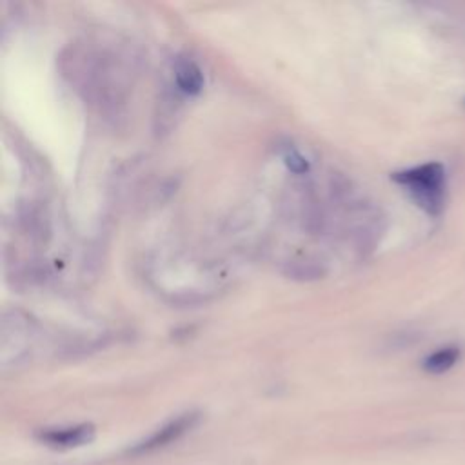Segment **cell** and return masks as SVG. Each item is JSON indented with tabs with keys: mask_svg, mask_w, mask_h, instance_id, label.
Returning a JSON list of instances; mask_svg holds the SVG:
<instances>
[{
	"mask_svg": "<svg viewBox=\"0 0 465 465\" xmlns=\"http://www.w3.org/2000/svg\"><path fill=\"white\" fill-rule=\"evenodd\" d=\"M94 438V429L89 423L74 425V427H64V429H49L40 434V440L51 447L69 449V447H80L89 443Z\"/></svg>",
	"mask_w": 465,
	"mask_h": 465,
	"instance_id": "3957f363",
	"label": "cell"
},
{
	"mask_svg": "<svg viewBox=\"0 0 465 465\" xmlns=\"http://www.w3.org/2000/svg\"><path fill=\"white\" fill-rule=\"evenodd\" d=\"M174 82L185 94H198L203 87V73L193 60H180L174 67Z\"/></svg>",
	"mask_w": 465,
	"mask_h": 465,
	"instance_id": "277c9868",
	"label": "cell"
},
{
	"mask_svg": "<svg viewBox=\"0 0 465 465\" xmlns=\"http://www.w3.org/2000/svg\"><path fill=\"white\" fill-rule=\"evenodd\" d=\"M283 162H285V165H287L292 173H296V174H302V173H305V171L309 169L307 160H305L296 149H289V151L283 154Z\"/></svg>",
	"mask_w": 465,
	"mask_h": 465,
	"instance_id": "8992f818",
	"label": "cell"
},
{
	"mask_svg": "<svg viewBox=\"0 0 465 465\" xmlns=\"http://www.w3.org/2000/svg\"><path fill=\"white\" fill-rule=\"evenodd\" d=\"M463 102H465V100H463Z\"/></svg>",
	"mask_w": 465,
	"mask_h": 465,
	"instance_id": "52a82bcc",
	"label": "cell"
},
{
	"mask_svg": "<svg viewBox=\"0 0 465 465\" xmlns=\"http://www.w3.org/2000/svg\"><path fill=\"white\" fill-rule=\"evenodd\" d=\"M196 421H198V412H183L182 416L167 421L156 432H153L149 438L142 440L133 449H129V454H143V452H151L154 449L165 447L171 441L178 440L187 430H191L196 425Z\"/></svg>",
	"mask_w": 465,
	"mask_h": 465,
	"instance_id": "7a4b0ae2",
	"label": "cell"
},
{
	"mask_svg": "<svg viewBox=\"0 0 465 465\" xmlns=\"http://www.w3.org/2000/svg\"><path fill=\"white\" fill-rule=\"evenodd\" d=\"M461 358V349L458 345H445L425 356L423 369L430 374H443L452 369Z\"/></svg>",
	"mask_w": 465,
	"mask_h": 465,
	"instance_id": "5b68a950",
	"label": "cell"
},
{
	"mask_svg": "<svg viewBox=\"0 0 465 465\" xmlns=\"http://www.w3.org/2000/svg\"><path fill=\"white\" fill-rule=\"evenodd\" d=\"M391 178L407 191L425 214L430 218L441 216L447 203V169L441 162L434 160L396 171Z\"/></svg>",
	"mask_w": 465,
	"mask_h": 465,
	"instance_id": "6da1fadb",
	"label": "cell"
}]
</instances>
